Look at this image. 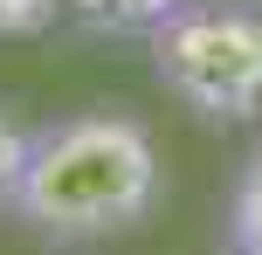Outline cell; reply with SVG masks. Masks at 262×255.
I'll use <instances>...</instances> for the list:
<instances>
[{
	"mask_svg": "<svg viewBox=\"0 0 262 255\" xmlns=\"http://www.w3.org/2000/svg\"><path fill=\"white\" fill-rule=\"evenodd\" d=\"M159 207V145L124 110L55 118L28 138L7 214L49 242H111Z\"/></svg>",
	"mask_w": 262,
	"mask_h": 255,
	"instance_id": "6da1fadb",
	"label": "cell"
},
{
	"mask_svg": "<svg viewBox=\"0 0 262 255\" xmlns=\"http://www.w3.org/2000/svg\"><path fill=\"white\" fill-rule=\"evenodd\" d=\"M166 97L186 118L235 131L262 118V7L255 0H180L145 35Z\"/></svg>",
	"mask_w": 262,
	"mask_h": 255,
	"instance_id": "7a4b0ae2",
	"label": "cell"
},
{
	"mask_svg": "<svg viewBox=\"0 0 262 255\" xmlns=\"http://www.w3.org/2000/svg\"><path fill=\"white\" fill-rule=\"evenodd\" d=\"M221 242H228V255H262V138L249 145V159H242L235 187H228Z\"/></svg>",
	"mask_w": 262,
	"mask_h": 255,
	"instance_id": "3957f363",
	"label": "cell"
},
{
	"mask_svg": "<svg viewBox=\"0 0 262 255\" xmlns=\"http://www.w3.org/2000/svg\"><path fill=\"white\" fill-rule=\"evenodd\" d=\"M180 7V0H62V14L76 28H90V35H152L166 14Z\"/></svg>",
	"mask_w": 262,
	"mask_h": 255,
	"instance_id": "277c9868",
	"label": "cell"
},
{
	"mask_svg": "<svg viewBox=\"0 0 262 255\" xmlns=\"http://www.w3.org/2000/svg\"><path fill=\"white\" fill-rule=\"evenodd\" d=\"M28 138H35V131H28V124L14 118L7 104H0V207L14 200V187H21V166H28Z\"/></svg>",
	"mask_w": 262,
	"mask_h": 255,
	"instance_id": "5b68a950",
	"label": "cell"
},
{
	"mask_svg": "<svg viewBox=\"0 0 262 255\" xmlns=\"http://www.w3.org/2000/svg\"><path fill=\"white\" fill-rule=\"evenodd\" d=\"M62 14V0H0V35H35Z\"/></svg>",
	"mask_w": 262,
	"mask_h": 255,
	"instance_id": "8992f818",
	"label": "cell"
}]
</instances>
